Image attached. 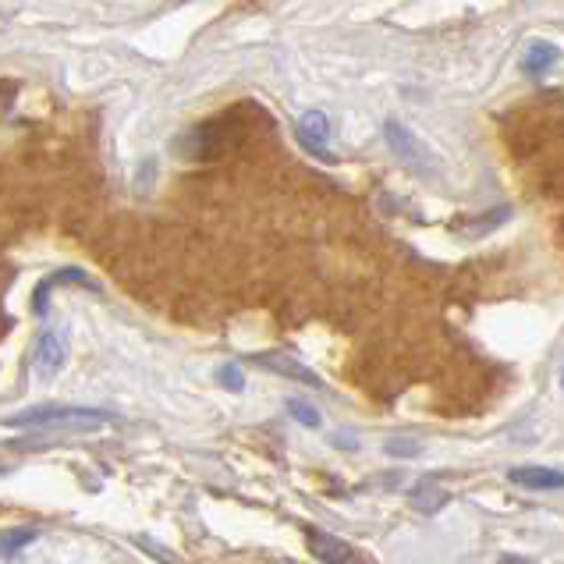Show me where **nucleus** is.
Instances as JSON below:
<instances>
[{
	"label": "nucleus",
	"mask_w": 564,
	"mask_h": 564,
	"mask_svg": "<svg viewBox=\"0 0 564 564\" xmlns=\"http://www.w3.org/2000/svg\"><path fill=\"white\" fill-rule=\"evenodd\" d=\"M29 540H36V529H22V533H11V536H4V550H8V554H15V550L25 547Z\"/></svg>",
	"instance_id": "13"
},
{
	"label": "nucleus",
	"mask_w": 564,
	"mask_h": 564,
	"mask_svg": "<svg viewBox=\"0 0 564 564\" xmlns=\"http://www.w3.org/2000/svg\"><path fill=\"white\" fill-rule=\"evenodd\" d=\"M387 451H391V455L408 458V455H419V444H408V440H391V444H387Z\"/></svg>",
	"instance_id": "14"
},
{
	"label": "nucleus",
	"mask_w": 564,
	"mask_h": 564,
	"mask_svg": "<svg viewBox=\"0 0 564 564\" xmlns=\"http://www.w3.org/2000/svg\"><path fill=\"white\" fill-rule=\"evenodd\" d=\"M298 142L313 153V157H327V142H330V121L323 110H306L295 125Z\"/></svg>",
	"instance_id": "6"
},
{
	"label": "nucleus",
	"mask_w": 564,
	"mask_h": 564,
	"mask_svg": "<svg viewBox=\"0 0 564 564\" xmlns=\"http://www.w3.org/2000/svg\"><path fill=\"white\" fill-rule=\"evenodd\" d=\"M107 423V412H93V408H57V405H43V408H29V412H18L8 419V426L15 430H43V426H54V430H96V426Z\"/></svg>",
	"instance_id": "1"
},
{
	"label": "nucleus",
	"mask_w": 564,
	"mask_h": 564,
	"mask_svg": "<svg viewBox=\"0 0 564 564\" xmlns=\"http://www.w3.org/2000/svg\"><path fill=\"white\" fill-rule=\"evenodd\" d=\"M217 380H220L224 387H228V391H242V387H245L242 369L231 366V362H228V366H220V369H217Z\"/></svg>",
	"instance_id": "12"
},
{
	"label": "nucleus",
	"mask_w": 564,
	"mask_h": 564,
	"mask_svg": "<svg viewBox=\"0 0 564 564\" xmlns=\"http://www.w3.org/2000/svg\"><path fill=\"white\" fill-rule=\"evenodd\" d=\"M256 362H259V366L274 369V373L288 376V380H298V384H313V387H320V376H316L313 369H309V366H302V362H298V359H291V355H284V352H267V355H256Z\"/></svg>",
	"instance_id": "8"
},
{
	"label": "nucleus",
	"mask_w": 564,
	"mask_h": 564,
	"mask_svg": "<svg viewBox=\"0 0 564 564\" xmlns=\"http://www.w3.org/2000/svg\"><path fill=\"white\" fill-rule=\"evenodd\" d=\"M64 362H68V334L57 327L43 330L40 341H36V359H32L36 376H40L43 384H50V380L64 369Z\"/></svg>",
	"instance_id": "3"
},
{
	"label": "nucleus",
	"mask_w": 564,
	"mask_h": 564,
	"mask_svg": "<svg viewBox=\"0 0 564 564\" xmlns=\"http://www.w3.org/2000/svg\"><path fill=\"white\" fill-rule=\"evenodd\" d=\"M561 384H564V369H561Z\"/></svg>",
	"instance_id": "15"
},
{
	"label": "nucleus",
	"mask_w": 564,
	"mask_h": 564,
	"mask_svg": "<svg viewBox=\"0 0 564 564\" xmlns=\"http://www.w3.org/2000/svg\"><path fill=\"white\" fill-rule=\"evenodd\" d=\"M412 504H416L419 511H437V508H444V504H447V494L440 490L437 483H430V479H426V483H419L416 490H412Z\"/></svg>",
	"instance_id": "10"
},
{
	"label": "nucleus",
	"mask_w": 564,
	"mask_h": 564,
	"mask_svg": "<svg viewBox=\"0 0 564 564\" xmlns=\"http://www.w3.org/2000/svg\"><path fill=\"white\" fill-rule=\"evenodd\" d=\"M561 61V54H557V47H550V43H543V40H536V43H529V50H525V57H522V71L529 75V79H543L554 64Z\"/></svg>",
	"instance_id": "9"
},
{
	"label": "nucleus",
	"mask_w": 564,
	"mask_h": 564,
	"mask_svg": "<svg viewBox=\"0 0 564 564\" xmlns=\"http://www.w3.org/2000/svg\"><path fill=\"white\" fill-rule=\"evenodd\" d=\"M384 139H387V146L394 149V157L405 160L408 167H416V171H423V174L437 171V164H433V153L423 146V139H416V135L408 132L401 121H387V125H384Z\"/></svg>",
	"instance_id": "2"
},
{
	"label": "nucleus",
	"mask_w": 564,
	"mask_h": 564,
	"mask_svg": "<svg viewBox=\"0 0 564 564\" xmlns=\"http://www.w3.org/2000/svg\"><path fill=\"white\" fill-rule=\"evenodd\" d=\"M508 479L522 490H561L564 486V472L543 469V465H518L508 472Z\"/></svg>",
	"instance_id": "7"
},
{
	"label": "nucleus",
	"mask_w": 564,
	"mask_h": 564,
	"mask_svg": "<svg viewBox=\"0 0 564 564\" xmlns=\"http://www.w3.org/2000/svg\"><path fill=\"white\" fill-rule=\"evenodd\" d=\"M306 547H309V554L323 564H359L355 547H348V543L337 540V536L323 533V529H313V525L306 529Z\"/></svg>",
	"instance_id": "5"
},
{
	"label": "nucleus",
	"mask_w": 564,
	"mask_h": 564,
	"mask_svg": "<svg viewBox=\"0 0 564 564\" xmlns=\"http://www.w3.org/2000/svg\"><path fill=\"white\" fill-rule=\"evenodd\" d=\"M174 146L181 149V157H192V160H206V157H217L220 149H224V132H220L213 121H203V125L188 128Z\"/></svg>",
	"instance_id": "4"
},
{
	"label": "nucleus",
	"mask_w": 564,
	"mask_h": 564,
	"mask_svg": "<svg viewBox=\"0 0 564 564\" xmlns=\"http://www.w3.org/2000/svg\"><path fill=\"white\" fill-rule=\"evenodd\" d=\"M288 412H291V416H295L302 426H309V430H316V426H320V412H316L313 405H306L302 398H288Z\"/></svg>",
	"instance_id": "11"
}]
</instances>
